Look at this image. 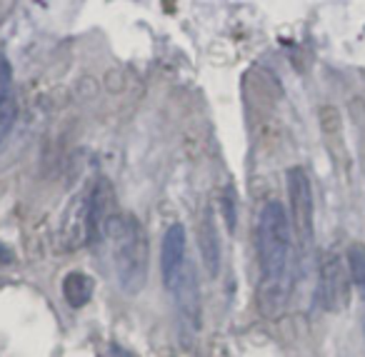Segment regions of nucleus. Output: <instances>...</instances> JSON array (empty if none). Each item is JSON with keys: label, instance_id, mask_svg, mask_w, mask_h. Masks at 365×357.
I'll return each mask as SVG.
<instances>
[{"label": "nucleus", "instance_id": "1", "mask_svg": "<svg viewBox=\"0 0 365 357\" xmlns=\"http://www.w3.org/2000/svg\"><path fill=\"white\" fill-rule=\"evenodd\" d=\"M258 310L265 317H278L293 295V237L288 212L278 200L263 205L258 215Z\"/></svg>", "mask_w": 365, "mask_h": 357}, {"label": "nucleus", "instance_id": "2", "mask_svg": "<svg viewBox=\"0 0 365 357\" xmlns=\"http://www.w3.org/2000/svg\"><path fill=\"white\" fill-rule=\"evenodd\" d=\"M103 237L110 245V257L120 287L128 295H135L145 285V235L135 217L115 212L106 222Z\"/></svg>", "mask_w": 365, "mask_h": 357}, {"label": "nucleus", "instance_id": "3", "mask_svg": "<svg viewBox=\"0 0 365 357\" xmlns=\"http://www.w3.org/2000/svg\"><path fill=\"white\" fill-rule=\"evenodd\" d=\"M173 300H175L178 320H180V337H195L200 330V292H198V277L190 262H185L182 272L178 275L175 285L170 287Z\"/></svg>", "mask_w": 365, "mask_h": 357}, {"label": "nucleus", "instance_id": "4", "mask_svg": "<svg viewBox=\"0 0 365 357\" xmlns=\"http://www.w3.org/2000/svg\"><path fill=\"white\" fill-rule=\"evenodd\" d=\"M290 207H293V225L300 245L308 250L313 245V190H310L308 172L303 167H293L288 172Z\"/></svg>", "mask_w": 365, "mask_h": 357}, {"label": "nucleus", "instance_id": "5", "mask_svg": "<svg viewBox=\"0 0 365 357\" xmlns=\"http://www.w3.org/2000/svg\"><path fill=\"white\" fill-rule=\"evenodd\" d=\"M320 300L333 312L348 305V272L335 255L328 257L320 267Z\"/></svg>", "mask_w": 365, "mask_h": 357}, {"label": "nucleus", "instance_id": "6", "mask_svg": "<svg viewBox=\"0 0 365 357\" xmlns=\"http://www.w3.org/2000/svg\"><path fill=\"white\" fill-rule=\"evenodd\" d=\"M185 227L170 225L163 237V252H160V267H163V285L170 290L175 285L178 275L185 267Z\"/></svg>", "mask_w": 365, "mask_h": 357}, {"label": "nucleus", "instance_id": "7", "mask_svg": "<svg viewBox=\"0 0 365 357\" xmlns=\"http://www.w3.org/2000/svg\"><path fill=\"white\" fill-rule=\"evenodd\" d=\"M198 245H200V257H203L205 270H208L210 277H215L220 272V240H218V227H215L213 212L210 210H205V215L200 217Z\"/></svg>", "mask_w": 365, "mask_h": 357}, {"label": "nucleus", "instance_id": "8", "mask_svg": "<svg viewBox=\"0 0 365 357\" xmlns=\"http://www.w3.org/2000/svg\"><path fill=\"white\" fill-rule=\"evenodd\" d=\"M93 280L83 272H71L63 282V295H66L68 305L71 307H83L93 295Z\"/></svg>", "mask_w": 365, "mask_h": 357}, {"label": "nucleus", "instance_id": "9", "mask_svg": "<svg viewBox=\"0 0 365 357\" xmlns=\"http://www.w3.org/2000/svg\"><path fill=\"white\" fill-rule=\"evenodd\" d=\"M348 270H350L353 282L365 295V247L363 245H353L348 250Z\"/></svg>", "mask_w": 365, "mask_h": 357}, {"label": "nucleus", "instance_id": "10", "mask_svg": "<svg viewBox=\"0 0 365 357\" xmlns=\"http://www.w3.org/2000/svg\"><path fill=\"white\" fill-rule=\"evenodd\" d=\"M16 103H13L11 95L0 100V143L6 140L8 133H11L13 123H16Z\"/></svg>", "mask_w": 365, "mask_h": 357}, {"label": "nucleus", "instance_id": "11", "mask_svg": "<svg viewBox=\"0 0 365 357\" xmlns=\"http://www.w3.org/2000/svg\"><path fill=\"white\" fill-rule=\"evenodd\" d=\"M11 81H13L11 63H8L6 56H0V100H3V98H8V90H11Z\"/></svg>", "mask_w": 365, "mask_h": 357}]
</instances>
